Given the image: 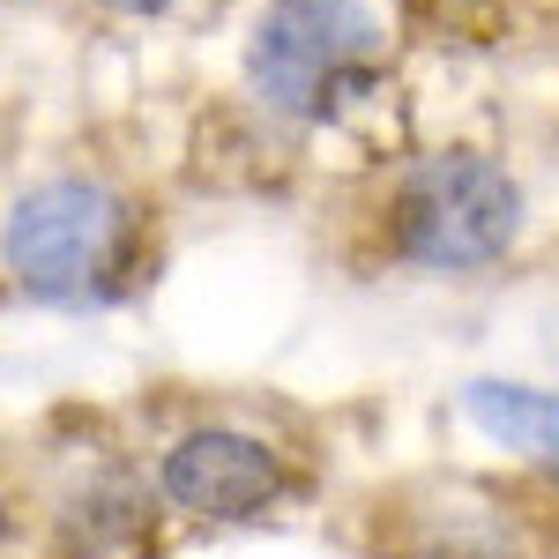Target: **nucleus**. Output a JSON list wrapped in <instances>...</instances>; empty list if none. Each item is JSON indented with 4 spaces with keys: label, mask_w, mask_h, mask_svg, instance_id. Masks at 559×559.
Instances as JSON below:
<instances>
[{
    "label": "nucleus",
    "mask_w": 559,
    "mask_h": 559,
    "mask_svg": "<svg viewBox=\"0 0 559 559\" xmlns=\"http://www.w3.org/2000/svg\"><path fill=\"white\" fill-rule=\"evenodd\" d=\"M358 559H559V492L545 477L426 471L395 477L350 515Z\"/></svg>",
    "instance_id": "nucleus-4"
},
{
    "label": "nucleus",
    "mask_w": 559,
    "mask_h": 559,
    "mask_svg": "<svg viewBox=\"0 0 559 559\" xmlns=\"http://www.w3.org/2000/svg\"><path fill=\"white\" fill-rule=\"evenodd\" d=\"M83 15H97V23H120V31H150V23H165V15H179L187 0H75Z\"/></svg>",
    "instance_id": "nucleus-9"
},
{
    "label": "nucleus",
    "mask_w": 559,
    "mask_h": 559,
    "mask_svg": "<svg viewBox=\"0 0 559 559\" xmlns=\"http://www.w3.org/2000/svg\"><path fill=\"white\" fill-rule=\"evenodd\" d=\"M0 269H8V299L45 313L128 306L165 269V210L157 194H142L105 165H60L15 187L0 224Z\"/></svg>",
    "instance_id": "nucleus-2"
},
{
    "label": "nucleus",
    "mask_w": 559,
    "mask_h": 559,
    "mask_svg": "<svg viewBox=\"0 0 559 559\" xmlns=\"http://www.w3.org/2000/svg\"><path fill=\"white\" fill-rule=\"evenodd\" d=\"M388 23L373 0H261L239 45V97L276 134H336L388 97Z\"/></svg>",
    "instance_id": "nucleus-3"
},
{
    "label": "nucleus",
    "mask_w": 559,
    "mask_h": 559,
    "mask_svg": "<svg viewBox=\"0 0 559 559\" xmlns=\"http://www.w3.org/2000/svg\"><path fill=\"white\" fill-rule=\"evenodd\" d=\"M165 515L150 463H134L128 448H68L52 463V485L38 492V530L60 559H128L150 545V530Z\"/></svg>",
    "instance_id": "nucleus-6"
},
{
    "label": "nucleus",
    "mask_w": 559,
    "mask_h": 559,
    "mask_svg": "<svg viewBox=\"0 0 559 559\" xmlns=\"http://www.w3.org/2000/svg\"><path fill=\"white\" fill-rule=\"evenodd\" d=\"M522 0H395V23L426 45H492L515 31Z\"/></svg>",
    "instance_id": "nucleus-8"
},
{
    "label": "nucleus",
    "mask_w": 559,
    "mask_h": 559,
    "mask_svg": "<svg viewBox=\"0 0 559 559\" xmlns=\"http://www.w3.org/2000/svg\"><path fill=\"white\" fill-rule=\"evenodd\" d=\"M463 411L492 448H508V455L537 463V471H559V395L522 388V381H471Z\"/></svg>",
    "instance_id": "nucleus-7"
},
{
    "label": "nucleus",
    "mask_w": 559,
    "mask_h": 559,
    "mask_svg": "<svg viewBox=\"0 0 559 559\" xmlns=\"http://www.w3.org/2000/svg\"><path fill=\"white\" fill-rule=\"evenodd\" d=\"M522 231L530 194L477 142L381 157L336 194V261L358 276H492Z\"/></svg>",
    "instance_id": "nucleus-1"
},
{
    "label": "nucleus",
    "mask_w": 559,
    "mask_h": 559,
    "mask_svg": "<svg viewBox=\"0 0 559 559\" xmlns=\"http://www.w3.org/2000/svg\"><path fill=\"white\" fill-rule=\"evenodd\" d=\"M150 477H157L165 515L187 530H261L306 500L313 455L284 418L210 403L150 448Z\"/></svg>",
    "instance_id": "nucleus-5"
}]
</instances>
